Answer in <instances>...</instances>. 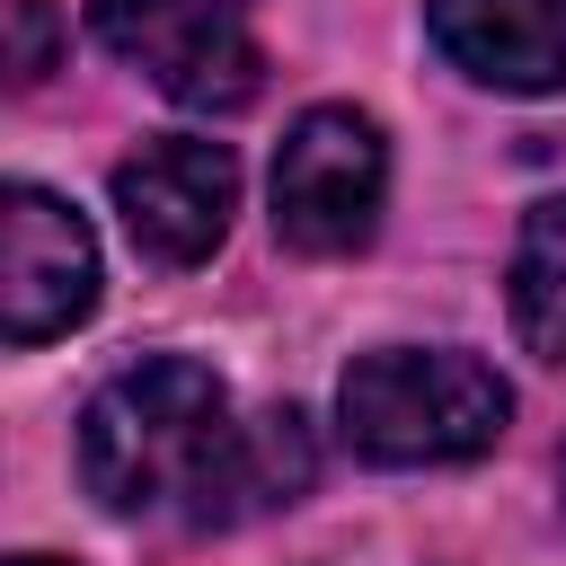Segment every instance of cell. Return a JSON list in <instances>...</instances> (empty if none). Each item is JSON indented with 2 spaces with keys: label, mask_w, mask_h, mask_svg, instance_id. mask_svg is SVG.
Wrapping results in <instances>:
<instances>
[{
  "label": "cell",
  "mask_w": 566,
  "mask_h": 566,
  "mask_svg": "<svg viewBox=\"0 0 566 566\" xmlns=\"http://www.w3.org/2000/svg\"><path fill=\"white\" fill-rule=\"evenodd\" d=\"M239 407L212 363L142 354L80 407V486L106 513H186L212 522V495L239 451Z\"/></svg>",
  "instance_id": "obj_1"
},
{
  "label": "cell",
  "mask_w": 566,
  "mask_h": 566,
  "mask_svg": "<svg viewBox=\"0 0 566 566\" xmlns=\"http://www.w3.org/2000/svg\"><path fill=\"white\" fill-rule=\"evenodd\" d=\"M504 416H513V389L460 345H380V354H354L336 380V424L380 469L478 460L504 433Z\"/></svg>",
  "instance_id": "obj_2"
},
{
  "label": "cell",
  "mask_w": 566,
  "mask_h": 566,
  "mask_svg": "<svg viewBox=\"0 0 566 566\" xmlns=\"http://www.w3.org/2000/svg\"><path fill=\"white\" fill-rule=\"evenodd\" d=\"M88 27L115 62H133L159 97L195 115H239L265 88L248 0H88Z\"/></svg>",
  "instance_id": "obj_3"
},
{
  "label": "cell",
  "mask_w": 566,
  "mask_h": 566,
  "mask_svg": "<svg viewBox=\"0 0 566 566\" xmlns=\"http://www.w3.org/2000/svg\"><path fill=\"white\" fill-rule=\"evenodd\" d=\"M389 142L363 106H310L274 150V239L301 256H354L380 230Z\"/></svg>",
  "instance_id": "obj_4"
},
{
  "label": "cell",
  "mask_w": 566,
  "mask_h": 566,
  "mask_svg": "<svg viewBox=\"0 0 566 566\" xmlns=\"http://www.w3.org/2000/svg\"><path fill=\"white\" fill-rule=\"evenodd\" d=\"M88 310H97L88 221L44 186H9L0 195V327H9V345L71 336Z\"/></svg>",
  "instance_id": "obj_5"
},
{
  "label": "cell",
  "mask_w": 566,
  "mask_h": 566,
  "mask_svg": "<svg viewBox=\"0 0 566 566\" xmlns=\"http://www.w3.org/2000/svg\"><path fill=\"white\" fill-rule=\"evenodd\" d=\"M115 212L133 230L142 256L159 265H203L239 212V159L203 133H168V142H142L124 168H115Z\"/></svg>",
  "instance_id": "obj_6"
},
{
  "label": "cell",
  "mask_w": 566,
  "mask_h": 566,
  "mask_svg": "<svg viewBox=\"0 0 566 566\" xmlns=\"http://www.w3.org/2000/svg\"><path fill=\"white\" fill-rule=\"evenodd\" d=\"M424 27L451 71L504 97L566 88V0H424Z\"/></svg>",
  "instance_id": "obj_7"
},
{
  "label": "cell",
  "mask_w": 566,
  "mask_h": 566,
  "mask_svg": "<svg viewBox=\"0 0 566 566\" xmlns=\"http://www.w3.org/2000/svg\"><path fill=\"white\" fill-rule=\"evenodd\" d=\"M310 469H318V451H310V416H301V407L248 416V424H239V451H230V478H221V495H212V522H256V513L292 504V495L310 486Z\"/></svg>",
  "instance_id": "obj_8"
},
{
  "label": "cell",
  "mask_w": 566,
  "mask_h": 566,
  "mask_svg": "<svg viewBox=\"0 0 566 566\" xmlns=\"http://www.w3.org/2000/svg\"><path fill=\"white\" fill-rule=\"evenodd\" d=\"M504 301H513V336L539 363H566V195H548V203L522 212Z\"/></svg>",
  "instance_id": "obj_9"
},
{
  "label": "cell",
  "mask_w": 566,
  "mask_h": 566,
  "mask_svg": "<svg viewBox=\"0 0 566 566\" xmlns=\"http://www.w3.org/2000/svg\"><path fill=\"white\" fill-rule=\"evenodd\" d=\"M44 71H53V9L18 0V80H44Z\"/></svg>",
  "instance_id": "obj_10"
},
{
  "label": "cell",
  "mask_w": 566,
  "mask_h": 566,
  "mask_svg": "<svg viewBox=\"0 0 566 566\" xmlns=\"http://www.w3.org/2000/svg\"><path fill=\"white\" fill-rule=\"evenodd\" d=\"M9 566H62V557H9Z\"/></svg>",
  "instance_id": "obj_11"
}]
</instances>
